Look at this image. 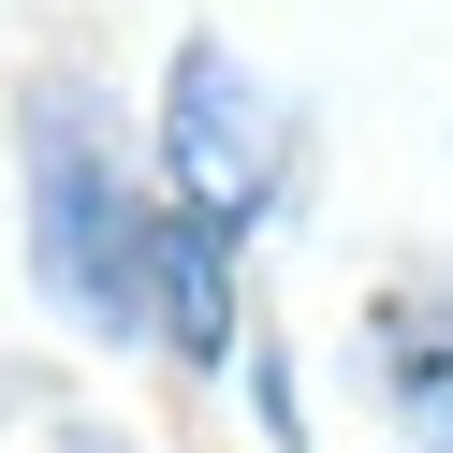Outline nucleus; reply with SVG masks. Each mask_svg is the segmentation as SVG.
I'll use <instances>...</instances> for the list:
<instances>
[{
    "label": "nucleus",
    "mask_w": 453,
    "mask_h": 453,
    "mask_svg": "<svg viewBox=\"0 0 453 453\" xmlns=\"http://www.w3.org/2000/svg\"><path fill=\"white\" fill-rule=\"evenodd\" d=\"M161 176H176V205L219 219V234L264 219V190H278V103H264V73H249L219 30L176 44V88H161Z\"/></svg>",
    "instance_id": "nucleus-2"
},
{
    "label": "nucleus",
    "mask_w": 453,
    "mask_h": 453,
    "mask_svg": "<svg viewBox=\"0 0 453 453\" xmlns=\"http://www.w3.org/2000/svg\"><path fill=\"white\" fill-rule=\"evenodd\" d=\"M380 351H395V380H410V424L453 453V322H439V307H410V322H395Z\"/></svg>",
    "instance_id": "nucleus-4"
},
{
    "label": "nucleus",
    "mask_w": 453,
    "mask_h": 453,
    "mask_svg": "<svg viewBox=\"0 0 453 453\" xmlns=\"http://www.w3.org/2000/svg\"><path fill=\"white\" fill-rule=\"evenodd\" d=\"M147 293H161V336L176 351H219L234 336V278H219V219H161V264H147Z\"/></svg>",
    "instance_id": "nucleus-3"
},
{
    "label": "nucleus",
    "mask_w": 453,
    "mask_h": 453,
    "mask_svg": "<svg viewBox=\"0 0 453 453\" xmlns=\"http://www.w3.org/2000/svg\"><path fill=\"white\" fill-rule=\"evenodd\" d=\"M30 264H44V293H59L88 336H132V322H147L161 219L118 190L103 118H88L73 88H44V103H30Z\"/></svg>",
    "instance_id": "nucleus-1"
}]
</instances>
